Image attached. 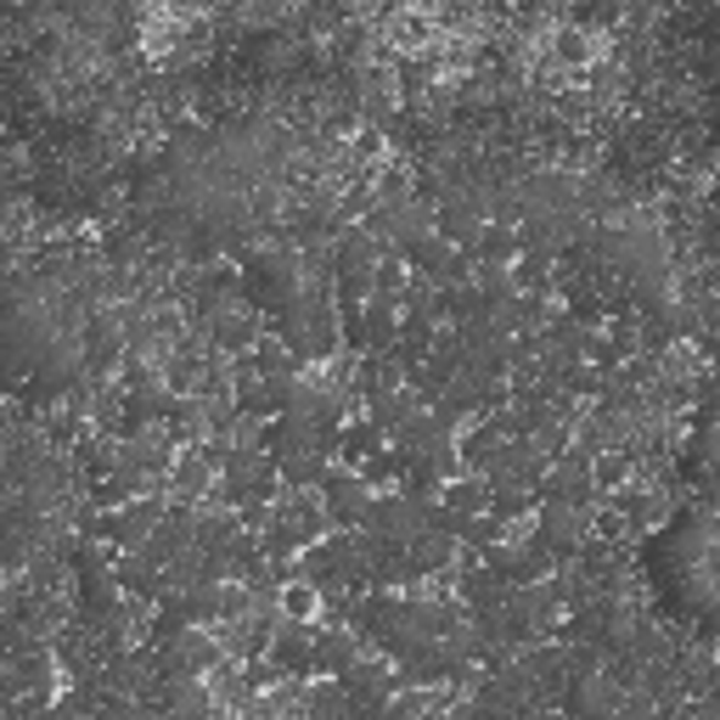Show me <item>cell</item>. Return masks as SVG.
Instances as JSON below:
<instances>
[{"instance_id": "1", "label": "cell", "mask_w": 720, "mask_h": 720, "mask_svg": "<svg viewBox=\"0 0 720 720\" xmlns=\"http://www.w3.org/2000/svg\"><path fill=\"white\" fill-rule=\"evenodd\" d=\"M440 507L456 512V518H478V512H490V485L485 478H445L440 485Z\"/></svg>"}, {"instance_id": "4", "label": "cell", "mask_w": 720, "mask_h": 720, "mask_svg": "<svg viewBox=\"0 0 720 720\" xmlns=\"http://www.w3.org/2000/svg\"><path fill=\"white\" fill-rule=\"evenodd\" d=\"M625 473H631V462H625L620 451H603V456H596V485H608V490H614Z\"/></svg>"}, {"instance_id": "2", "label": "cell", "mask_w": 720, "mask_h": 720, "mask_svg": "<svg viewBox=\"0 0 720 720\" xmlns=\"http://www.w3.org/2000/svg\"><path fill=\"white\" fill-rule=\"evenodd\" d=\"M473 260L507 271V265L518 260V231H512V225H485V231H478V243H473Z\"/></svg>"}, {"instance_id": "3", "label": "cell", "mask_w": 720, "mask_h": 720, "mask_svg": "<svg viewBox=\"0 0 720 720\" xmlns=\"http://www.w3.org/2000/svg\"><path fill=\"white\" fill-rule=\"evenodd\" d=\"M316 608H321V591L305 585V580H287V591H282V614H287L293 625H305V620H316Z\"/></svg>"}]
</instances>
